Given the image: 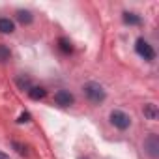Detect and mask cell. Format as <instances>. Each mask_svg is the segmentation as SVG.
Wrapping results in <instances>:
<instances>
[{"instance_id":"obj_10","label":"cell","mask_w":159,"mask_h":159,"mask_svg":"<svg viewBox=\"0 0 159 159\" xmlns=\"http://www.w3.org/2000/svg\"><path fill=\"white\" fill-rule=\"evenodd\" d=\"M124 23H125V25H140V23H142V19H140L137 13L124 11Z\"/></svg>"},{"instance_id":"obj_16","label":"cell","mask_w":159,"mask_h":159,"mask_svg":"<svg viewBox=\"0 0 159 159\" xmlns=\"http://www.w3.org/2000/svg\"><path fill=\"white\" fill-rule=\"evenodd\" d=\"M0 159H10V155H8V153H4V152H0Z\"/></svg>"},{"instance_id":"obj_15","label":"cell","mask_w":159,"mask_h":159,"mask_svg":"<svg viewBox=\"0 0 159 159\" xmlns=\"http://www.w3.org/2000/svg\"><path fill=\"white\" fill-rule=\"evenodd\" d=\"M17 122H19V124H26V122H30V114H28V112H21V116H19Z\"/></svg>"},{"instance_id":"obj_14","label":"cell","mask_w":159,"mask_h":159,"mask_svg":"<svg viewBox=\"0 0 159 159\" xmlns=\"http://www.w3.org/2000/svg\"><path fill=\"white\" fill-rule=\"evenodd\" d=\"M11 144H13V148H15V150H17V153H19V155H26V148H25V146H23V144H19V142H17V140H13V142H11Z\"/></svg>"},{"instance_id":"obj_3","label":"cell","mask_w":159,"mask_h":159,"mask_svg":"<svg viewBox=\"0 0 159 159\" xmlns=\"http://www.w3.org/2000/svg\"><path fill=\"white\" fill-rule=\"evenodd\" d=\"M111 124L114 125V127H118V129H127L129 125H131V116L129 114H125L124 111H112L111 112Z\"/></svg>"},{"instance_id":"obj_6","label":"cell","mask_w":159,"mask_h":159,"mask_svg":"<svg viewBox=\"0 0 159 159\" xmlns=\"http://www.w3.org/2000/svg\"><path fill=\"white\" fill-rule=\"evenodd\" d=\"M142 112H144V116H146L148 120H152V122H155V120L159 118V109H157L155 103H146V105L142 107Z\"/></svg>"},{"instance_id":"obj_1","label":"cell","mask_w":159,"mask_h":159,"mask_svg":"<svg viewBox=\"0 0 159 159\" xmlns=\"http://www.w3.org/2000/svg\"><path fill=\"white\" fill-rule=\"evenodd\" d=\"M83 90H84V96H86L92 103H101V101H105V98H107V92H105V88H103L99 83H86Z\"/></svg>"},{"instance_id":"obj_5","label":"cell","mask_w":159,"mask_h":159,"mask_svg":"<svg viewBox=\"0 0 159 159\" xmlns=\"http://www.w3.org/2000/svg\"><path fill=\"white\" fill-rule=\"evenodd\" d=\"M54 101H56V105H60V107H69V105H73L75 98H73V94H69L67 90H58V92L54 94Z\"/></svg>"},{"instance_id":"obj_7","label":"cell","mask_w":159,"mask_h":159,"mask_svg":"<svg viewBox=\"0 0 159 159\" xmlns=\"http://www.w3.org/2000/svg\"><path fill=\"white\" fill-rule=\"evenodd\" d=\"M15 30V25L8 17H0V34H11Z\"/></svg>"},{"instance_id":"obj_2","label":"cell","mask_w":159,"mask_h":159,"mask_svg":"<svg viewBox=\"0 0 159 159\" xmlns=\"http://www.w3.org/2000/svg\"><path fill=\"white\" fill-rule=\"evenodd\" d=\"M135 51H137L139 56H142V58L148 60V62L155 60V51H153V47H152L144 38H139V39H137V43H135Z\"/></svg>"},{"instance_id":"obj_17","label":"cell","mask_w":159,"mask_h":159,"mask_svg":"<svg viewBox=\"0 0 159 159\" xmlns=\"http://www.w3.org/2000/svg\"><path fill=\"white\" fill-rule=\"evenodd\" d=\"M79 159H88V157H79Z\"/></svg>"},{"instance_id":"obj_9","label":"cell","mask_w":159,"mask_h":159,"mask_svg":"<svg viewBox=\"0 0 159 159\" xmlns=\"http://www.w3.org/2000/svg\"><path fill=\"white\" fill-rule=\"evenodd\" d=\"M17 21H19L21 25H30V23L34 21V17H32L30 11H26V10H19V11H17Z\"/></svg>"},{"instance_id":"obj_4","label":"cell","mask_w":159,"mask_h":159,"mask_svg":"<svg viewBox=\"0 0 159 159\" xmlns=\"http://www.w3.org/2000/svg\"><path fill=\"white\" fill-rule=\"evenodd\" d=\"M144 150L148 152L150 157H159V137L155 133H152L146 140H144Z\"/></svg>"},{"instance_id":"obj_11","label":"cell","mask_w":159,"mask_h":159,"mask_svg":"<svg viewBox=\"0 0 159 159\" xmlns=\"http://www.w3.org/2000/svg\"><path fill=\"white\" fill-rule=\"evenodd\" d=\"M58 49H60L64 54H69V52L73 51L71 41H69V39H66V38H60V39H58Z\"/></svg>"},{"instance_id":"obj_13","label":"cell","mask_w":159,"mask_h":159,"mask_svg":"<svg viewBox=\"0 0 159 159\" xmlns=\"http://www.w3.org/2000/svg\"><path fill=\"white\" fill-rule=\"evenodd\" d=\"M10 58H11V51H10L6 45H2V43H0V64L8 62Z\"/></svg>"},{"instance_id":"obj_8","label":"cell","mask_w":159,"mask_h":159,"mask_svg":"<svg viewBox=\"0 0 159 159\" xmlns=\"http://www.w3.org/2000/svg\"><path fill=\"white\" fill-rule=\"evenodd\" d=\"M28 96H30V99L39 101V99H43V98L47 96V90H45L43 86H32V88L28 90Z\"/></svg>"},{"instance_id":"obj_12","label":"cell","mask_w":159,"mask_h":159,"mask_svg":"<svg viewBox=\"0 0 159 159\" xmlns=\"http://www.w3.org/2000/svg\"><path fill=\"white\" fill-rule=\"evenodd\" d=\"M17 86H19L21 90H26V92H28V90L32 88V81H30L28 77H23V75H21V77H17Z\"/></svg>"}]
</instances>
